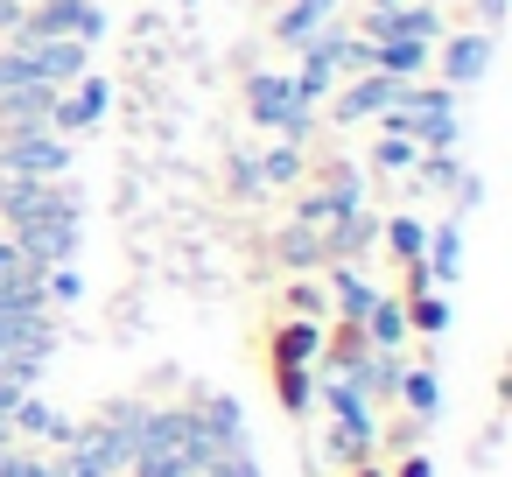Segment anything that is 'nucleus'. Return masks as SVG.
Masks as SVG:
<instances>
[{
    "label": "nucleus",
    "instance_id": "c85d7f7f",
    "mask_svg": "<svg viewBox=\"0 0 512 477\" xmlns=\"http://www.w3.org/2000/svg\"><path fill=\"white\" fill-rule=\"evenodd\" d=\"M414 162H421V141H407V134H379L372 141V169L379 176H414Z\"/></svg>",
    "mask_w": 512,
    "mask_h": 477
},
{
    "label": "nucleus",
    "instance_id": "bb28decb",
    "mask_svg": "<svg viewBox=\"0 0 512 477\" xmlns=\"http://www.w3.org/2000/svg\"><path fill=\"white\" fill-rule=\"evenodd\" d=\"M281 316H302V323H330V288L316 274H288L281 288Z\"/></svg>",
    "mask_w": 512,
    "mask_h": 477
},
{
    "label": "nucleus",
    "instance_id": "39448f33",
    "mask_svg": "<svg viewBox=\"0 0 512 477\" xmlns=\"http://www.w3.org/2000/svg\"><path fill=\"white\" fill-rule=\"evenodd\" d=\"M0 176H29V183H64L71 176V141L36 127V134H0Z\"/></svg>",
    "mask_w": 512,
    "mask_h": 477
},
{
    "label": "nucleus",
    "instance_id": "393cba45",
    "mask_svg": "<svg viewBox=\"0 0 512 477\" xmlns=\"http://www.w3.org/2000/svg\"><path fill=\"white\" fill-rule=\"evenodd\" d=\"M274 400L288 421H309L316 414V372L309 365H274Z\"/></svg>",
    "mask_w": 512,
    "mask_h": 477
},
{
    "label": "nucleus",
    "instance_id": "f3484780",
    "mask_svg": "<svg viewBox=\"0 0 512 477\" xmlns=\"http://www.w3.org/2000/svg\"><path fill=\"white\" fill-rule=\"evenodd\" d=\"M393 407H400L407 421L435 428V421H442V379H435V365H407V372H400V393H393Z\"/></svg>",
    "mask_w": 512,
    "mask_h": 477
},
{
    "label": "nucleus",
    "instance_id": "5701e85b",
    "mask_svg": "<svg viewBox=\"0 0 512 477\" xmlns=\"http://www.w3.org/2000/svg\"><path fill=\"white\" fill-rule=\"evenodd\" d=\"M428 64H435V50H428V43H407V36L372 43V71H386V78H407V85H414Z\"/></svg>",
    "mask_w": 512,
    "mask_h": 477
},
{
    "label": "nucleus",
    "instance_id": "ea45409f",
    "mask_svg": "<svg viewBox=\"0 0 512 477\" xmlns=\"http://www.w3.org/2000/svg\"><path fill=\"white\" fill-rule=\"evenodd\" d=\"M393 8H407V0H372V15H393Z\"/></svg>",
    "mask_w": 512,
    "mask_h": 477
},
{
    "label": "nucleus",
    "instance_id": "58836bf2",
    "mask_svg": "<svg viewBox=\"0 0 512 477\" xmlns=\"http://www.w3.org/2000/svg\"><path fill=\"white\" fill-rule=\"evenodd\" d=\"M351 477H386V470L379 463H351Z\"/></svg>",
    "mask_w": 512,
    "mask_h": 477
},
{
    "label": "nucleus",
    "instance_id": "412c9836",
    "mask_svg": "<svg viewBox=\"0 0 512 477\" xmlns=\"http://www.w3.org/2000/svg\"><path fill=\"white\" fill-rule=\"evenodd\" d=\"M253 169H260V190H295V183H309L302 141H274L267 155H253Z\"/></svg>",
    "mask_w": 512,
    "mask_h": 477
},
{
    "label": "nucleus",
    "instance_id": "a878e982",
    "mask_svg": "<svg viewBox=\"0 0 512 477\" xmlns=\"http://www.w3.org/2000/svg\"><path fill=\"white\" fill-rule=\"evenodd\" d=\"M379 246L400 260V267H421V246H428V225L421 218H407V211H393V218H379Z\"/></svg>",
    "mask_w": 512,
    "mask_h": 477
},
{
    "label": "nucleus",
    "instance_id": "b1692460",
    "mask_svg": "<svg viewBox=\"0 0 512 477\" xmlns=\"http://www.w3.org/2000/svg\"><path fill=\"white\" fill-rule=\"evenodd\" d=\"M400 302H407V330L421 344H442L449 337V295L442 288H421V295H400Z\"/></svg>",
    "mask_w": 512,
    "mask_h": 477
},
{
    "label": "nucleus",
    "instance_id": "7c9ffc66",
    "mask_svg": "<svg viewBox=\"0 0 512 477\" xmlns=\"http://www.w3.org/2000/svg\"><path fill=\"white\" fill-rule=\"evenodd\" d=\"M225 176H232V197H267V190H260V169H253L246 148H232V169H225Z\"/></svg>",
    "mask_w": 512,
    "mask_h": 477
},
{
    "label": "nucleus",
    "instance_id": "423d86ee",
    "mask_svg": "<svg viewBox=\"0 0 512 477\" xmlns=\"http://www.w3.org/2000/svg\"><path fill=\"white\" fill-rule=\"evenodd\" d=\"M22 36H43V43H106V8L99 0H36L29 8V22H22Z\"/></svg>",
    "mask_w": 512,
    "mask_h": 477
},
{
    "label": "nucleus",
    "instance_id": "f257e3e1",
    "mask_svg": "<svg viewBox=\"0 0 512 477\" xmlns=\"http://www.w3.org/2000/svg\"><path fill=\"white\" fill-rule=\"evenodd\" d=\"M379 127L386 134H407V141H421V155H456V141H463V113H456V92L449 85H400V99L379 113Z\"/></svg>",
    "mask_w": 512,
    "mask_h": 477
},
{
    "label": "nucleus",
    "instance_id": "a19ab883",
    "mask_svg": "<svg viewBox=\"0 0 512 477\" xmlns=\"http://www.w3.org/2000/svg\"><path fill=\"white\" fill-rule=\"evenodd\" d=\"M428 8H449V0H428Z\"/></svg>",
    "mask_w": 512,
    "mask_h": 477
},
{
    "label": "nucleus",
    "instance_id": "f704fd0d",
    "mask_svg": "<svg viewBox=\"0 0 512 477\" xmlns=\"http://www.w3.org/2000/svg\"><path fill=\"white\" fill-rule=\"evenodd\" d=\"M22 22H29V8H22V0H0V43H8V36H22Z\"/></svg>",
    "mask_w": 512,
    "mask_h": 477
},
{
    "label": "nucleus",
    "instance_id": "aec40b11",
    "mask_svg": "<svg viewBox=\"0 0 512 477\" xmlns=\"http://www.w3.org/2000/svg\"><path fill=\"white\" fill-rule=\"evenodd\" d=\"M400 372H407V358H400V351H365V358L351 365V379H358V393H365L372 407H393Z\"/></svg>",
    "mask_w": 512,
    "mask_h": 477
},
{
    "label": "nucleus",
    "instance_id": "0eeeda50",
    "mask_svg": "<svg viewBox=\"0 0 512 477\" xmlns=\"http://www.w3.org/2000/svg\"><path fill=\"white\" fill-rule=\"evenodd\" d=\"M15 239V253L43 274V267H71L78 260V239H85V211H50V218H36V225H22V232H8Z\"/></svg>",
    "mask_w": 512,
    "mask_h": 477
},
{
    "label": "nucleus",
    "instance_id": "4be33fe9",
    "mask_svg": "<svg viewBox=\"0 0 512 477\" xmlns=\"http://www.w3.org/2000/svg\"><path fill=\"white\" fill-rule=\"evenodd\" d=\"M274 260H281V274H316V267H323V239H316L302 218H288V225L274 232Z\"/></svg>",
    "mask_w": 512,
    "mask_h": 477
},
{
    "label": "nucleus",
    "instance_id": "7ed1b4c3",
    "mask_svg": "<svg viewBox=\"0 0 512 477\" xmlns=\"http://www.w3.org/2000/svg\"><path fill=\"white\" fill-rule=\"evenodd\" d=\"M57 456V477H127V463H134V449L92 414V421H71V435L50 449Z\"/></svg>",
    "mask_w": 512,
    "mask_h": 477
},
{
    "label": "nucleus",
    "instance_id": "cd10ccee",
    "mask_svg": "<svg viewBox=\"0 0 512 477\" xmlns=\"http://www.w3.org/2000/svg\"><path fill=\"white\" fill-rule=\"evenodd\" d=\"M197 414H204V428L232 449V442H246V407H239V393H204L197 400Z\"/></svg>",
    "mask_w": 512,
    "mask_h": 477
},
{
    "label": "nucleus",
    "instance_id": "6e6552de",
    "mask_svg": "<svg viewBox=\"0 0 512 477\" xmlns=\"http://www.w3.org/2000/svg\"><path fill=\"white\" fill-rule=\"evenodd\" d=\"M50 211H85V197L71 183H29V176H0V218H8V232L50 218Z\"/></svg>",
    "mask_w": 512,
    "mask_h": 477
},
{
    "label": "nucleus",
    "instance_id": "6ab92c4d",
    "mask_svg": "<svg viewBox=\"0 0 512 477\" xmlns=\"http://www.w3.org/2000/svg\"><path fill=\"white\" fill-rule=\"evenodd\" d=\"M358 330H365V344H372V351H407V337H414V330H407V302H400V295H386V288H379V302L365 309V323H358Z\"/></svg>",
    "mask_w": 512,
    "mask_h": 477
},
{
    "label": "nucleus",
    "instance_id": "2f4dec72",
    "mask_svg": "<svg viewBox=\"0 0 512 477\" xmlns=\"http://www.w3.org/2000/svg\"><path fill=\"white\" fill-rule=\"evenodd\" d=\"M22 393H36V379L29 372H15V365H0V414H15V400Z\"/></svg>",
    "mask_w": 512,
    "mask_h": 477
},
{
    "label": "nucleus",
    "instance_id": "20e7f679",
    "mask_svg": "<svg viewBox=\"0 0 512 477\" xmlns=\"http://www.w3.org/2000/svg\"><path fill=\"white\" fill-rule=\"evenodd\" d=\"M183 421H190V407H155L148 428H141V449H134L127 477H197L190 449H183Z\"/></svg>",
    "mask_w": 512,
    "mask_h": 477
},
{
    "label": "nucleus",
    "instance_id": "c756f323",
    "mask_svg": "<svg viewBox=\"0 0 512 477\" xmlns=\"http://www.w3.org/2000/svg\"><path fill=\"white\" fill-rule=\"evenodd\" d=\"M456 176H463V162H456V155H421V162H414V183H421V190H435V197H449V190H456Z\"/></svg>",
    "mask_w": 512,
    "mask_h": 477
},
{
    "label": "nucleus",
    "instance_id": "4c0bfd02",
    "mask_svg": "<svg viewBox=\"0 0 512 477\" xmlns=\"http://www.w3.org/2000/svg\"><path fill=\"white\" fill-rule=\"evenodd\" d=\"M8 449H22V442H15V428H8V414H0V456H8Z\"/></svg>",
    "mask_w": 512,
    "mask_h": 477
},
{
    "label": "nucleus",
    "instance_id": "dca6fc26",
    "mask_svg": "<svg viewBox=\"0 0 512 477\" xmlns=\"http://www.w3.org/2000/svg\"><path fill=\"white\" fill-rule=\"evenodd\" d=\"M330 316L337 323H365V309L379 302V281H365V267H351V260H330Z\"/></svg>",
    "mask_w": 512,
    "mask_h": 477
},
{
    "label": "nucleus",
    "instance_id": "473e14b6",
    "mask_svg": "<svg viewBox=\"0 0 512 477\" xmlns=\"http://www.w3.org/2000/svg\"><path fill=\"white\" fill-rule=\"evenodd\" d=\"M449 197H456V218H463V211H477V204H484V176H470V169H463Z\"/></svg>",
    "mask_w": 512,
    "mask_h": 477
},
{
    "label": "nucleus",
    "instance_id": "1a4fd4ad",
    "mask_svg": "<svg viewBox=\"0 0 512 477\" xmlns=\"http://www.w3.org/2000/svg\"><path fill=\"white\" fill-rule=\"evenodd\" d=\"M400 85L407 78H386V71H358L344 92H330L323 106H330V127H365V120H379L393 99H400Z\"/></svg>",
    "mask_w": 512,
    "mask_h": 477
},
{
    "label": "nucleus",
    "instance_id": "c9c22d12",
    "mask_svg": "<svg viewBox=\"0 0 512 477\" xmlns=\"http://www.w3.org/2000/svg\"><path fill=\"white\" fill-rule=\"evenodd\" d=\"M15 274H36V267L15 253V239H0V281H15Z\"/></svg>",
    "mask_w": 512,
    "mask_h": 477
},
{
    "label": "nucleus",
    "instance_id": "a211bd4d",
    "mask_svg": "<svg viewBox=\"0 0 512 477\" xmlns=\"http://www.w3.org/2000/svg\"><path fill=\"white\" fill-rule=\"evenodd\" d=\"M323 330H330V323L281 316V323H274V337H267V358H274V365H316V351H323Z\"/></svg>",
    "mask_w": 512,
    "mask_h": 477
},
{
    "label": "nucleus",
    "instance_id": "f8f14e48",
    "mask_svg": "<svg viewBox=\"0 0 512 477\" xmlns=\"http://www.w3.org/2000/svg\"><path fill=\"white\" fill-rule=\"evenodd\" d=\"M316 239H323V267H330V260L365 267V253L379 246V211H372V204H365V211H344V218H330Z\"/></svg>",
    "mask_w": 512,
    "mask_h": 477
},
{
    "label": "nucleus",
    "instance_id": "e433bc0d",
    "mask_svg": "<svg viewBox=\"0 0 512 477\" xmlns=\"http://www.w3.org/2000/svg\"><path fill=\"white\" fill-rule=\"evenodd\" d=\"M400 477H435V456H428V449H407V456H400Z\"/></svg>",
    "mask_w": 512,
    "mask_h": 477
},
{
    "label": "nucleus",
    "instance_id": "9b49d317",
    "mask_svg": "<svg viewBox=\"0 0 512 477\" xmlns=\"http://www.w3.org/2000/svg\"><path fill=\"white\" fill-rule=\"evenodd\" d=\"M106 99H113V85H106L99 71H85L78 85H64V92H57V106H50V134H64V141H71V134L99 127V120H106Z\"/></svg>",
    "mask_w": 512,
    "mask_h": 477
},
{
    "label": "nucleus",
    "instance_id": "72a5a7b5",
    "mask_svg": "<svg viewBox=\"0 0 512 477\" xmlns=\"http://www.w3.org/2000/svg\"><path fill=\"white\" fill-rule=\"evenodd\" d=\"M421 435H428V428H421V421H407V414L386 428V442H393V449H421Z\"/></svg>",
    "mask_w": 512,
    "mask_h": 477
},
{
    "label": "nucleus",
    "instance_id": "2eb2a0df",
    "mask_svg": "<svg viewBox=\"0 0 512 477\" xmlns=\"http://www.w3.org/2000/svg\"><path fill=\"white\" fill-rule=\"evenodd\" d=\"M421 281L428 288H456L463 281V218H442L421 246Z\"/></svg>",
    "mask_w": 512,
    "mask_h": 477
},
{
    "label": "nucleus",
    "instance_id": "9d476101",
    "mask_svg": "<svg viewBox=\"0 0 512 477\" xmlns=\"http://www.w3.org/2000/svg\"><path fill=\"white\" fill-rule=\"evenodd\" d=\"M435 71H442L449 92L484 85V71H491V36H484V29H449V36L435 43Z\"/></svg>",
    "mask_w": 512,
    "mask_h": 477
},
{
    "label": "nucleus",
    "instance_id": "ddd939ff",
    "mask_svg": "<svg viewBox=\"0 0 512 477\" xmlns=\"http://www.w3.org/2000/svg\"><path fill=\"white\" fill-rule=\"evenodd\" d=\"M8 428H15L22 449H57V442L71 435V414H64L57 400H43V393H22L15 414H8Z\"/></svg>",
    "mask_w": 512,
    "mask_h": 477
},
{
    "label": "nucleus",
    "instance_id": "f03ea898",
    "mask_svg": "<svg viewBox=\"0 0 512 477\" xmlns=\"http://www.w3.org/2000/svg\"><path fill=\"white\" fill-rule=\"evenodd\" d=\"M246 113H253V127H267L274 141H309V134H316V106L295 92L288 71H253V78H246Z\"/></svg>",
    "mask_w": 512,
    "mask_h": 477
},
{
    "label": "nucleus",
    "instance_id": "79ce46f5",
    "mask_svg": "<svg viewBox=\"0 0 512 477\" xmlns=\"http://www.w3.org/2000/svg\"><path fill=\"white\" fill-rule=\"evenodd\" d=\"M22 8H36V0H22Z\"/></svg>",
    "mask_w": 512,
    "mask_h": 477
},
{
    "label": "nucleus",
    "instance_id": "4468645a",
    "mask_svg": "<svg viewBox=\"0 0 512 477\" xmlns=\"http://www.w3.org/2000/svg\"><path fill=\"white\" fill-rule=\"evenodd\" d=\"M337 8H344V0H288V8L274 15V43H281L288 57H302V50L337 22Z\"/></svg>",
    "mask_w": 512,
    "mask_h": 477
}]
</instances>
